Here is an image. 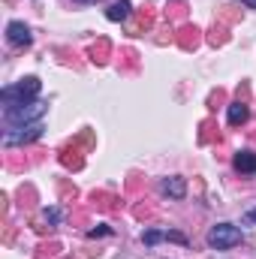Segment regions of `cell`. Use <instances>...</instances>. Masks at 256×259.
<instances>
[{
    "mask_svg": "<svg viewBox=\"0 0 256 259\" xmlns=\"http://www.w3.org/2000/svg\"><path fill=\"white\" fill-rule=\"evenodd\" d=\"M39 94V78L36 75H27L24 81H18L15 88H3V106L12 109V106H24V103H33Z\"/></svg>",
    "mask_w": 256,
    "mask_h": 259,
    "instance_id": "cell-1",
    "label": "cell"
},
{
    "mask_svg": "<svg viewBox=\"0 0 256 259\" xmlns=\"http://www.w3.org/2000/svg\"><path fill=\"white\" fill-rule=\"evenodd\" d=\"M208 244L217 247V250H229V247L241 244V229L232 226V223H217V226L208 232Z\"/></svg>",
    "mask_w": 256,
    "mask_h": 259,
    "instance_id": "cell-2",
    "label": "cell"
},
{
    "mask_svg": "<svg viewBox=\"0 0 256 259\" xmlns=\"http://www.w3.org/2000/svg\"><path fill=\"white\" fill-rule=\"evenodd\" d=\"M39 115H42L39 103L12 106V109H6V124H33V121H39Z\"/></svg>",
    "mask_w": 256,
    "mask_h": 259,
    "instance_id": "cell-3",
    "label": "cell"
},
{
    "mask_svg": "<svg viewBox=\"0 0 256 259\" xmlns=\"http://www.w3.org/2000/svg\"><path fill=\"white\" fill-rule=\"evenodd\" d=\"M39 133H42V124H39V121H33V124H24V127H21V133H6V136H3V142H6V145L33 142V139H39Z\"/></svg>",
    "mask_w": 256,
    "mask_h": 259,
    "instance_id": "cell-4",
    "label": "cell"
},
{
    "mask_svg": "<svg viewBox=\"0 0 256 259\" xmlns=\"http://www.w3.org/2000/svg\"><path fill=\"white\" fill-rule=\"evenodd\" d=\"M6 39L12 42V46H30V27L24 24V21H9V27H6Z\"/></svg>",
    "mask_w": 256,
    "mask_h": 259,
    "instance_id": "cell-5",
    "label": "cell"
},
{
    "mask_svg": "<svg viewBox=\"0 0 256 259\" xmlns=\"http://www.w3.org/2000/svg\"><path fill=\"white\" fill-rule=\"evenodd\" d=\"M232 163H235V169H238V172H247V175H253V172H256V154H253V151H238Z\"/></svg>",
    "mask_w": 256,
    "mask_h": 259,
    "instance_id": "cell-6",
    "label": "cell"
},
{
    "mask_svg": "<svg viewBox=\"0 0 256 259\" xmlns=\"http://www.w3.org/2000/svg\"><path fill=\"white\" fill-rule=\"evenodd\" d=\"M247 118H250V109H247L244 103H232V106H229V124H232V127H241Z\"/></svg>",
    "mask_w": 256,
    "mask_h": 259,
    "instance_id": "cell-7",
    "label": "cell"
},
{
    "mask_svg": "<svg viewBox=\"0 0 256 259\" xmlns=\"http://www.w3.org/2000/svg\"><path fill=\"white\" fill-rule=\"evenodd\" d=\"M160 187H163V193L175 196V199H181V196L187 193V187H184V178H166Z\"/></svg>",
    "mask_w": 256,
    "mask_h": 259,
    "instance_id": "cell-8",
    "label": "cell"
},
{
    "mask_svg": "<svg viewBox=\"0 0 256 259\" xmlns=\"http://www.w3.org/2000/svg\"><path fill=\"white\" fill-rule=\"evenodd\" d=\"M127 15H130V3H127V0L112 3V6H109V12H106V18H109V21H124Z\"/></svg>",
    "mask_w": 256,
    "mask_h": 259,
    "instance_id": "cell-9",
    "label": "cell"
},
{
    "mask_svg": "<svg viewBox=\"0 0 256 259\" xmlns=\"http://www.w3.org/2000/svg\"><path fill=\"white\" fill-rule=\"evenodd\" d=\"M142 238H145V244H157V241H160V238H163V235H160V232H157V229H148V232H145V235H142Z\"/></svg>",
    "mask_w": 256,
    "mask_h": 259,
    "instance_id": "cell-10",
    "label": "cell"
},
{
    "mask_svg": "<svg viewBox=\"0 0 256 259\" xmlns=\"http://www.w3.org/2000/svg\"><path fill=\"white\" fill-rule=\"evenodd\" d=\"M247 220H253V223H256V208H253V211H247Z\"/></svg>",
    "mask_w": 256,
    "mask_h": 259,
    "instance_id": "cell-11",
    "label": "cell"
},
{
    "mask_svg": "<svg viewBox=\"0 0 256 259\" xmlns=\"http://www.w3.org/2000/svg\"><path fill=\"white\" fill-rule=\"evenodd\" d=\"M241 3H247V6H253L256 9V0H241Z\"/></svg>",
    "mask_w": 256,
    "mask_h": 259,
    "instance_id": "cell-12",
    "label": "cell"
},
{
    "mask_svg": "<svg viewBox=\"0 0 256 259\" xmlns=\"http://www.w3.org/2000/svg\"><path fill=\"white\" fill-rule=\"evenodd\" d=\"M72 3H97V0H72Z\"/></svg>",
    "mask_w": 256,
    "mask_h": 259,
    "instance_id": "cell-13",
    "label": "cell"
}]
</instances>
